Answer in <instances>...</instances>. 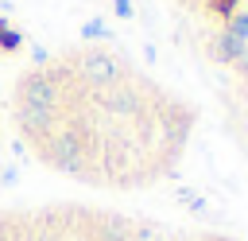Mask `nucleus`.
Instances as JSON below:
<instances>
[{
  "label": "nucleus",
  "mask_w": 248,
  "mask_h": 241,
  "mask_svg": "<svg viewBox=\"0 0 248 241\" xmlns=\"http://www.w3.org/2000/svg\"><path fill=\"white\" fill-rule=\"evenodd\" d=\"M0 241H244L221 229H178L97 206H39L0 214Z\"/></svg>",
  "instance_id": "obj_1"
}]
</instances>
